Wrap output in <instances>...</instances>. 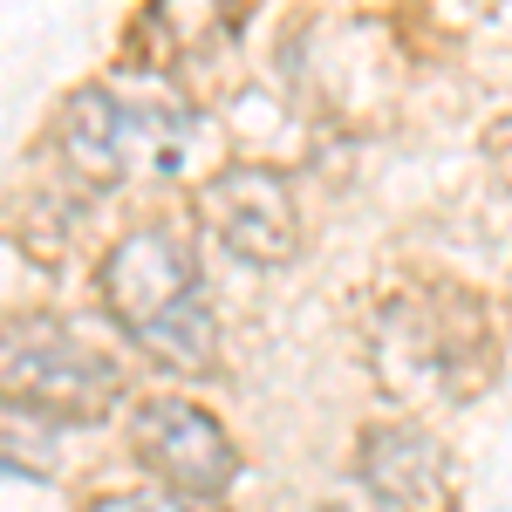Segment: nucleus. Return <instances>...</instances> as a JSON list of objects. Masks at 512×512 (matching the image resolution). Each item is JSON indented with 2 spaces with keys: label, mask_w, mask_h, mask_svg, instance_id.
Segmentation results:
<instances>
[{
  "label": "nucleus",
  "mask_w": 512,
  "mask_h": 512,
  "mask_svg": "<svg viewBox=\"0 0 512 512\" xmlns=\"http://www.w3.org/2000/svg\"><path fill=\"white\" fill-rule=\"evenodd\" d=\"M89 512H205V499H185L171 485H151V492H110V499H96Z\"/></svg>",
  "instance_id": "nucleus-7"
},
{
  "label": "nucleus",
  "mask_w": 512,
  "mask_h": 512,
  "mask_svg": "<svg viewBox=\"0 0 512 512\" xmlns=\"http://www.w3.org/2000/svg\"><path fill=\"white\" fill-rule=\"evenodd\" d=\"M192 110L164 89L137 82H89L62 103V158L89 185H137L164 178L192 151Z\"/></svg>",
  "instance_id": "nucleus-2"
},
{
  "label": "nucleus",
  "mask_w": 512,
  "mask_h": 512,
  "mask_svg": "<svg viewBox=\"0 0 512 512\" xmlns=\"http://www.w3.org/2000/svg\"><path fill=\"white\" fill-rule=\"evenodd\" d=\"M198 219L226 253H239L246 267H280L294 253V198L274 171L260 164H233L198 192Z\"/></svg>",
  "instance_id": "nucleus-5"
},
{
  "label": "nucleus",
  "mask_w": 512,
  "mask_h": 512,
  "mask_svg": "<svg viewBox=\"0 0 512 512\" xmlns=\"http://www.w3.org/2000/svg\"><path fill=\"white\" fill-rule=\"evenodd\" d=\"M0 396L14 410L35 417H62V424H96L110 417V403L123 396V376L110 355H96L55 321H7L0 328Z\"/></svg>",
  "instance_id": "nucleus-3"
},
{
  "label": "nucleus",
  "mask_w": 512,
  "mask_h": 512,
  "mask_svg": "<svg viewBox=\"0 0 512 512\" xmlns=\"http://www.w3.org/2000/svg\"><path fill=\"white\" fill-rule=\"evenodd\" d=\"M362 472L390 512H424L444 492V465H437V444L424 431H376L362 444Z\"/></svg>",
  "instance_id": "nucleus-6"
},
{
  "label": "nucleus",
  "mask_w": 512,
  "mask_h": 512,
  "mask_svg": "<svg viewBox=\"0 0 512 512\" xmlns=\"http://www.w3.org/2000/svg\"><path fill=\"white\" fill-rule=\"evenodd\" d=\"M103 301H110L123 335L137 349H151L158 362H178V369L212 362L219 328H212V301H205V280H198L185 239L158 233V226L130 233L103 260Z\"/></svg>",
  "instance_id": "nucleus-1"
},
{
  "label": "nucleus",
  "mask_w": 512,
  "mask_h": 512,
  "mask_svg": "<svg viewBox=\"0 0 512 512\" xmlns=\"http://www.w3.org/2000/svg\"><path fill=\"white\" fill-rule=\"evenodd\" d=\"M130 451H137V465L158 485L185 492V499H219L239 472L233 437L219 431L198 403H178V396H151L130 417Z\"/></svg>",
  "instance_id": "nucleus-4"
}]
</instances>
